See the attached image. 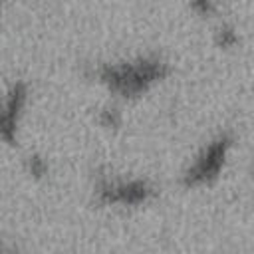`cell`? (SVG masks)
Listing matches in <instances>:
<instances>
[{"label": "cell", "instance_id": "7a4b0ae2", "mask_svg": "<svg viewBox=\"0 0 254 254\" xmlns=\"http://www.w3.org/2000/svg\"><path fill=\"white\" fill-rule=\"evenodd\" d=\"M230 147V139L226 135L216 137L214 141H210L194 159V163L187 169L185 173V183L187 185H202L210 179H214L220 171V167L224 165V157L226 151Z\"/></svg>", "mask_w": 254, "mask_h": 254}, {"label": "cell", "instance_id": "6da1fadb", "mask_svg": "<svg viewBox=\"0 0 254 254\" xmlns=\"http://www.w3.org/2000/svg\"><path fill=\"white\" fill-rule=\"evenodd\" d=\"M167 73V65L159 58H143L139 62L105 65L101 69V79L115 91L123 95H137L145 91L153 81Z\"/></svg>", "mask_w": 254, "mask_h": 254}, {"label": "cell", "instance_id": "3957f363", "mask_svg": "<svg viewBox=\"0 0 254 254\" xmlns=\"http://www.w3.org/2000/svg\"><path fill=\"white\" fill-rule=\"evenodd\" d=\"M28 89L24 83H14L10 91L6 93L2 105H0V139L12 143L16 139L18 119L22 115V109L26 105Z\"/></svg>", "mask_w": 254, "mask_h": 254}, {"label": "cell", "instance_id": "5b68a950", "mask_svg": "<svg viewBox=\"0 0 254 254\" xmlns=\"http://www.w3.org/2000/svg\"><path fill=\"white\" fill-rule=\"evenodd\" d=\"M216 36H218V44L220 46H232L234 42H236V34H234V30L232 28H228V26H222V28H218V32H216Z\"/></svg>", "mask_w": 254, "mask_h": 254}, {"label": "cell", "instance_id": "52a82bcc", "mask_svg": "<svg viewBox=\"0 0 254 254\" xmlns=\"http://www.w3.org/2000/svg\"><path fill=\"white\" fill-rule=\"evenodd\" d=\"M0 254H14V248L10 244H6V242L0 240Z\"/></svg>", "mask_w": 254, "mask_h": 254}, {"label": "cell", "instance_id": "8992f818", "mask_svg": "<svg viewBox=\"0 0 254 254\" xmlns=\"http://www.w3.org/2000/svg\"><path fill=\"white\" fill-rule=\"evenodd\" d=\"M30 173H34V175H44L46 173V163L42 161V159H38V157H30Z\"/></svg>", "mask_w": 254, "mask_h": 254}, {"label": "cell", "instance_id": "277c9868", "mask_svg": "<svg viewBox=\"0 0 254 254\" xmlns=\"http://www.w3.org/2000/svg\"><path fill=\"white\" fill-rule=\"evenodd\" d=\"M97 192L105 202L139 204L151 194V187L145 181H103Z\"/></svg>", "mask_w": 254, "mask_h": 254}]
</instances>
